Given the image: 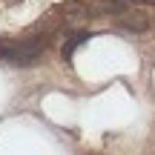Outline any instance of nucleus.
<instances>
[{
  "label": "nucleus",
  "mask_w": 155,
  "mask_h": 155,
  "mask_svg": "<svg viewBox=\"0 0 155 155\" xmlns=\"http://www.w3.org/2000/svg\"><path fill=\"white\" fill-rule=\"evenodd\" d=\"M43 52V43L38 40H29V43H15V46H0V58L6 63H15V66H29L35 63Z\"/></svg>",
  "instance_id": "f257e3e1"
},
{
  "label": "nucleus",
  "mask_w": 155,
  "mask_h": 155,
  "mask_svg": "<svg viewBox=\"0 0 155 155\" xmlns=\"http://www.w3.org/2000/svg\"><path fill=\"white\" fill-rule=\"evenodd\" d=\"M118 20H121V26L132 29V32H144V29H150V17L141 15V12H132V9H124L121 15H118Z\"/></svg>",
  "instance_id": "f03ea898"
},
{
  "label": "nucleus",
  "mask_w": 155,
  "mask_h": 155,
  "mask_svg": "<svg viewBox=\"0 0 155 155\" xmlns=\"http://www.w3.org/2000/svg\"><path fill=\"white\" fill-rule=\"evenodd\" d=\"M86 40H89V32H78V35H72V38L66 40V46H63V58L69 61V58H72V52H75L81 43H86Z\"/></svg>",
  "instance_id": "7ed1b4c3"
},
{
  "label": "nucleus",
  "mask_w": 155,
  "mask_h": 155,
  "mask_svg": "<svg viewBox=\"0 0 155 155\" xmlns=\"http://www.w3.org/2000/svg\"><path fill=\"white\" fill-rule=\"evenodd\" d=\"M138 3H152V0H138Z\"/></svg>",
  "instance_id": "20e7f679"
}]
</instances>
